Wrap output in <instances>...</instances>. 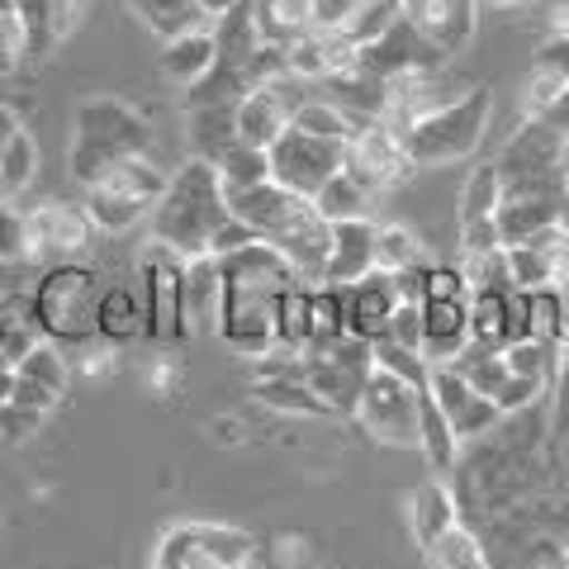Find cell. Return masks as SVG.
<instances>
[{
    "label": "cell",
    "mask_w": 569,
    "mask_h": 569,
    "mask_svg": "<svg viewBox=\"0 0 569 569\" xmlns=\"http://www.w3.org/2000/svg\"><path fill=\"white\" fill-rule=\"evenodd\" d=\"M24 67V48H20V29L0 24V77H14Z\"/></svg>",
    "instance_id": "9f6ffc18"
},
{
    "label": "cell",
    "mask_w": 569,
    "mask_h": 569,
    "mask_svg": "<svg viewBox=\"0 0 569 569\" xmlns=\"http://www.w3.org/2000/svg\"><path fill=\"white\" fill-rule=\"evenodd\" d=\"M537 67L569 86V33H550V39L541 43V52H537Z\"/></svg>",
    "instance_id": "11a10c76"
},
{
    "label": "cell",
    "mask_w": 569,
    "mask_h": 569,
    "mask_svg": "<svg viewBox=\"0 0 569 569\" xmlns=\"http://www.w3.org/2000/svg\"><path fill=\"white\" fill-rule=\"evenodd\" d=\"M213 58H219V43H213V29H190V33H176V39L162 43V77L181 91H194L209 71H213Z\"/></svg>",
    "instance_id": "7402d4cb"
},
{
    "label": "cell",
    "mask_w": 569,
    "mask_h": 569,
    "mask_svg": "<svg viewBox=\"0 0 569 569\" xmlns=\"http://www.w3.org/2000/svg\"><path fill=\"white\" fill-rule=\"evenodd\" d=\"M20 129H24V123H20V114H14L10 104H0V152H6V142H10L14 133H20Z\"/></svg>",
    "instance_id": "680465c9"
},
{
    "label": "cell",
    "mask_w": 569,
    "mask_h": 569,
    "mask_svg": "<svg viewBox=\"0 0 569 569\" xmlns=\"http://www.w3.org/2000/svg\"><path fill=\"white\" fill-rule=\"evenodd\" d=\"M71 181H77L81 190L96 181L100 171H110L114 162H123V157H142L152 152V123L142 119L129 100L119 96H100V100H86L77 119H71Z\"/></svg>",
    "instance_id": "7a4b0ae2"
},
{
    "label": "cell",
    "mask_w": 569,
    "mask_h": 569,
    "mask_svg": "<svg viewBox=\"0 0 569 569\" xmlns=\"http://www.w3.org/2000/svg\"><path fill=\"white\" fill-rule=\"evenodd\" d=\"M313 284L295 280L276 295V351H295L305 356V347L313 342V313H309Z\"/></svg>",
    "instance_id": "d4e9b609"
},
{
    "label": "cell",
    "mask_w": 569,
    "mask_h": 569,
    "mask_svg": "<svg viewBox=\"0 0 569 569\" xmlns=\"http://www.w3.org/2000/svg\"><path fill=\"white\" fill-rule=\"evenodd\" d=\"M427 299H470V284H466V276H460V266H427L422 305Z\"/></svg>",
    "instance_id": "681fc988"
},
{
    "label": "cell",
    "mask_w": 569,
    "mask_h": 569,
    "mask_svg": "<svg viewBox=\"0 0 569 569\" xmlns=\"http://www.w3.org/2000/svg\"><path fill=\"white\" fill-rule=\"evenodd\" d=\"M271 247H276L284 261H290V271L305 280V284H323L328 252H332V223H328L323 213L313 209V200H309V209L299 213V219L284 228V233H280Z\"/></svg>",
    "instance_id": "2e32d148"
},
{
    "label": "cell",
    "mask_w": 569,
    "mask_h": 569,
    "mask_svg": "<svg viewBox=\"0 0 569 569\" xmlns=\"http://www.w3.org/2000/svg\"><path fill=\"white\" fill-rule=\"evenodd\" d=\"M376 219H347L332 223V252H328V271L323 284H356L376 271Z\"/></svg>",
    "instance_id": "ac0fdd59"
},
{
    "label": "cell",
    "mask_w": 569,
    "mask_h": 569,
    "mask_svg": "<svg viewBox=\"0 0 569 569\" xmlns=\"http://www.w3.org/2000/svg\"><path fill=\"white\" fill-rule=\"evenodd\" d=\"M356 67L370 71V77H380V81H399V77H413V71H441V67H451V58L441 48L427 43L422 33L399 14V20L389 24L376 43L361 48V62H356Z\"/></svg>",
    "instance_id": "7c38bea8"
},
{
    "label": "cell",
    "mask_w": 569,
    "mask_h": 569,
    "mask_svg": "<svg viewBox=\"0 0 569 569\" xmlns=\"http://www.w3.org/2000/svg\"><path fill=\"white\" fill-rule=\"evenodd\" d=\"M503 238H498V223L493 219H479V223H460V257H479V252H498Z\"/></svg>",
    "instance_id": "816d5d0a"
},
{
    "label": "cell",
    "mask_w": 569,
    "mask_h": 569,
    "mask_svg": "<svg viewBox=\"0 0 569 569\" xmlns=\"http://www.w3.org/2000/svg\"><path fill=\"white\" fill-rule=\"evenodd\" d=\"M228 219H233V213H228V200H223V181L204 157H190L181 171H171L162 200L148 213L152 242L171 247V252L186 261L209 257V242Z\"/></svg>",
    "instance_id": "6da1fadb"
},
{
    "label": "cell",
    "mask_w": 569,
    "mask_h": 569,
    "mask_svg": "<svg viewBox=\"0 0 569 569\" xmlns=\"http://www.w3.org/2000/svg\"><path fill=\"white\" fill-rule=\"evenodd\" d=\"M470 342L503 351V295H470Z\"/></svg>",
    "instance_id": "ee69618b"
},
{
    "label": "cell",
    "mask_w": 569,
    "mask_h": 569,
    "mask_svg": "<svg viewBox=\"0 0 569 569\" xmlns=\"http://www.w3.org/2000/svg\"><path fill=\"white\" fill-rule=\"evenodd\" d=\"M213 337L247 356V361H261V356L276 351V295L261 290H242V284H223V305H219V328Z\"/></svg>",
    "instance_id": "30bf717a"
},
{
    "label": "cell",
    "mask_w": 569,
    "mask_h": 569,
    "mask_svg": "<svg viewBox=\"0 0 569 569\" xmlns=\"http://www.w3.org/2000/svg\"><path fill=\"white\" fill-rule=\"evenodd\" d=\"M418 451L427 456V466H432L437 475L456 470V460H460V441H456L451 422L441 418V408L432 403L427 389H418Z\"/></svg>",
    "instance_id": "484cf974"
},
{
    "label": "cell",
    "mask_w": 569,
    "mask_h": 569,
    "mask_svg": "<svg viewBox=\"0 0 569 569\" xmlns=\"http://www.w3.org/2000/svg\"><path fill=\"white\" fill-rule=\"evenodd\" d=\"M10 403H20V408H29V413H39V418H48L52 408L62 403V395H52V389H43V385H33V380H24L20 370H14V399Z\"/></svg>",
    "instance_id": "f5cc1de1"
},
{
    "label": "cell",
    "mask_w": 569,
    "mask_h": 569,
    "mask_svg": "<svg viewBox=\"0 0 569 569\" xmlns=\"http://www.w3.org/2000/svg\"><path fill=\"white\" fill-rule=\"evenodd\" d=\"M470 342V299H427L422 305V361L451 366Z\"/></svg>",
    "instance_id": "e0dca14e"
},
{
    "label": "cell",
    "mask_w": 569,
    "mask_h": 569,
    "mask_svg": "<svg viewBox=\"0 0 569 569\" xmlns=\"http://www.w3.org/2000/svg\"><path fill=\"white\" fill-rule=\"evenodd\" d=\"M0 24H14V0H0ZM20 29V24H14Z\"/></svg>",
    "instance_id": "94428289"
},
{
    "label": "cell",
    "mask_w": 569,
    "mask_h": 569,
    "mask_svg": "<svg viewBox=\"0 0 569 569\" xmlns=\"http://www.w3.org/2000/svg\"><path fill=\"white\" fill-rule=\"evenodd\" d=\"M223 200H228V213L252 228L261 242H276L284 228L309 209V200H299V194H290L276 181H261V186H247V190H223Z\"/></svg>",
    "instance_id": "9a60e30c"
},
{
    "label": "cell",
    "mask_w": 569,
    "mask_h": 569,
    "mask_svg": "<svg viewBox=\"0 0 569 569\" xmlns=\"http://www.w3.org/2000/svg\"><path fill=\"white\" fill-rule=\"evenodd\" d=\"M200 546L213 565L223 569H247L257 565V541L242 527H223V522H200Z\"/></svg>",
    "instance_id": "d590c367"
},
{
    "label": "cell",
    "mask_w": 569,
    "mask_h": 569,
    "mask_svg": "<svg viewBox=\"0 0 569 569\" xmlns=\"http://www.w3.org/2000/svg\"><path fill=\"white\" fill-rule=\"evenodd\" d=\"M418 389L422 385H403L399 376H389V370H370L351 418L361 422L366 437L380 441V447L418 451Z\"/></svg>",
    "instance_id": "8992f818"
},
{
    "label": "cell",
    "mask_w": 569,
    "mask_h": 569,
    "mask_svg": "<svg viewBox=\"0 0 569 569\" xmlns=\"http://www.w3.org/2000/svg\"><path fill=\"white\" fill-rule=\"evenodd\" d=\"M498 204H503V171H498L493 162H479L466 176V190H460V223L493 219Z\"/></svg>",
    "instance_id": "836d02e7"
},
{
    "label": "cell",
    "mask_w": 569,
    "mask_h": 569,
    "mask_svg": "<svg viewBox=\"0 0 569 569\" xmlns=\"http://www.w3.org/2000/svg\"><path fill=\"white\" fill-rule=\"evenodd\" d=\"M123 6L152 33H162V39H176V33H190V29H213V20L194 0H123Z\"/></svg>",
    "instance_id": "4316f807"
},
{
    "label": "cell",
    "mask_w": 569,
    "mask_h": 569,
    "mask_svg": "<svg viewBox=\"0 0 569 569\" xmlns=\"http://www.w3.org/2000/svg\"><path fill=\"white\" fill-rule=\"evenodd\" d=\"M503 361H508V376L541 380L550 389V376H556V366H560V347H546V342H537V337H522V342L503 347Z\"/></svg>",
    "instance_id": "60d3db41"
},
{
    "label": "cell",
    "mask_w": 569,
    "mask_h": 569,
    "mask_svg": "<svg viewBox=\"0 0 569 569\" xmlns=\"http://www.w3.org/2000/svg\"><path fill=\"white\" fill-rule=\"evenodd\" d=\"M138 284H142V313H148L152 342H186V257H176L171 247L148 238V252L138 257Z\"/></svg>",
    "instance_id": "5b68a950"
},
{
    "label": "cell",
    "mask_w": 569,
    "mask_h": 569,
    "mask_svg": "<svg viewBox=\"0 0 569 569\" xmlns=\"http://www.w3.org/2000/svg\"><path fill=\"white\" fill-rule=\"evenodd\" d=\"M422 389H427V395H432V403L441 408V418L451 422L460 451H466L470 441L489 437L493 427H498V418H503V413H498V403L485 399L479 389H470L451 366H427V385H422Z\"/></svg>",
    "instance_id": "8fae6325"
},
{
    "label": "cell",
    "mask_w": 569,
    "mask_h": 569,
    "mask_svg": "<svg viewBox=\"0 0 569 569\" xmlns=\"http://www.w3.org/2000/svg\"><path fill=\"white\" fill-rule=\"evenodd\" d=\"M39 427H43V418L29 413V408H20V403L0 408V437H6V441H24V437L39 432Z\"/></svg>",
    "instance_id": "db71d44e"
},
{
    "label": "cell",
    "mask_w": 569,
    "mask_h": 569,
    "mask_svg": "<svg viewBox=\"0 0 569 569\" xmlns=\"http://www.w3.org/2000/svg\"><path fill=\"white\" fill-rule=\"evenodd\" d=\"M10 200V190H6V181H0V204H6Z\"/></svg>",
    "instance_id": "e7e4bbea"
},
{
    "label": "cell",
    "mask_w": 569,
    "mask_h": 569,
    "mask_svg": "<svg viewBox=\"0 0 569 569\" xmlns=\"http://www.w3.org/2000/svg\"><path fill=\"white\" fill-rule=\"evenodd\" d=\"M527 337H537L546 347H565L569 342V328H565V305H560V290H527Z\"/></svg>",
    "instance_id": "74e56055"
},
{
    "label": "cell",
    "mask_w": 569,
    "mask_h": 569,
    "mask_svg": "<svg viewBox=\"0 0 569 569\" xmlns=\"http://www.w3.org/2000/svg\"><path fill=\"white\" fill-rule=\"evenodd\" d=\"M14 370H20L24 380H33V385L52 389V395H67V385H71V361L62 356V347H58V342H48V337H43V342L33 347V351L24 356V361L14 366Z\"/></svg>",
    "instance_id": "ab89813d"
},
{
    "label": "cell",
    "mask_w": 569,
    "mask_h": 569,
    "mask_svg": "<svg viewBox=\"0 0 569 569\" xmlns=\"http://www.w3.org/2000/svg\"><path fill=\"white\" fill-rule=\"evenodd\" d=\"M290 129L309 133V138H323V142H337V148H347V138L356 133V123L337 110L332 100H305L290 119Z\"/></svg>",
    "instance_id": "f35d334b"
},
{
    "label": "cell",
    "mask_w": 569,
    "mask_h": 569,
    "mask_svg": "<svg viewBox=\"0 0 569 569\" xmlns=\"http://www.w3.org/2000/svg\"><path fill=\"white\" fill-rule=\"evenodd\" d=\"M148 332V313H142V295L129 284H104L100 309H96V337L110 347H129Z\"/></svg>",
    "instance_id": "603a6c76"
},
{
    "label": "cell",
    "mask_w": 569,
    "mask_h": 569,
    "mask_svg": "<svg viewBox=\"0 0 569 569\" xmlns=\"http://www.w3.org/2000/svg\"><path fill=\"white\" fill-rule=\"evenodd\" d=\"M62 6H67L71 14H81V10H86V0H62Z\"/></svg>",
    "instance_id": "be15d7a7"
},
{
    "label": "cell",
    "mask_w": 569,
    "mask_h": 569,
    "mask_svg": "<svg viewBox=\"0 0 569 569\" xmlns=\"http://www.w3.org/2000/svg\"><path fill=\"white\" fill-rule=\"evenodd\" d=\"M560 91H565L560 77H550V71H541V67H531V77L522 81V119H541L550 104H556Z\"/></svg>",
    "instance_id": "7dc6e473"
},
{
    "label": "cell",
    "mask_w": 569,
    "mask_h": 569,
    "mask_svg": "<svg viewBox=\"0 0 569 569\" xmlns=\"http://www.w3.org/2000/svg\"><path fill=\"white\" fill-rule=\"evenodd\" d=\"M342 171L380 200V194L413 181L418 167L408 162L399 133H389L385 123L376 119V123H356V133L347 138V148H342Z\"/></svg>",
    "instance_id": "ba28073f"
},
{
    "label": "cell",
    "mask_w": 569,
    "mask_h": 569,
    "mask_svg": "<svg viewBox=\"0 0 569 569\" xmlns=\"http://www.w3.org/2000/svg\"><path fill=\"white\" fill-rule=\"evenodd\" d=\"M408 266H422L418 238L408 233V228H399V223H385L376 233V271L399 276V271H408Z\"/></svg>",
    "instance_id": "b9f144b4"
},
{
    "label": "cell",
    "mask_w": 569,
    "mask_h": 569,
    "mask_svg": "<svg viewBox=\"0 0 569 569\" xmlns=\"http://www.w3.org/2000/svg\"><path fill=\"white\" fill-rule=\"evenodd\" d=\"M24 233H29V257L33 266H58V261H81L91 252L96 228L86 219L81 200H62V194H48L33 209H24Z\"/></svg>",
    "instance_id": "52a82bcc"
},
{
    "label": "cell",
    "mask_w": 569,
    "mask_h": 569,
    "mask_svg": "<svg viewBox=\"0 0 569 569\" xmlns=\"http://www.w3.org/2000/svg\"><path fill=\"white\" fill-rule=\"evenodd\" d=\"M200 556H204L200 522H181V527L162 531V541H157V550H152V569H190Z\"/></svg>",
    "instance_id": "7bdbcfd3"
},
{
    "label": "cell",
    "mask_w": 569,
    "mask_h": 569,
    "mask_svg": "<svg viewBox=\"0 0 569 569\" xmlns=\"http://www.w3.org/2000/svg\"><path fill=\"white\" fill-rule=\"evenodd\" d=\"M247 569H257V565H247Z\"/></svg>",
    "instance_id": "03108f58"
},
{
    "label": "cell",
    "mask_w": 569,
    "mask_h": 569,
    "mask_svg": "<svg viewBox=\"0 0 569 569\" xmlns=\"http://www.w3.org/2000/svg\"><path fill=\"white\" fill-rule=\"evenodd\" d=\"M219 305H223V276L213 257L186 261V323L190 332H213L219 328Z\"/></svg>",
    "instance_id": "cb8c5ba5"
},
{
    "label": "cell",
    "mask_w": 569,
    "mask_h": 569,
    "mask_svg": "<svg viewBox=\"0 0 569 569\" xmlns=\"http://www.w3.org/2000/svg\"><path fill=\"white\" fill-rule=\"evenodd\" d=\"M252 399L276 408V413H305V418H318L328 413L323 403H318L313 389L299 380V376H271V380H252Z\"/></svg>",
    "instance_id": "1f68e13d"
},
{
    "label": "cell",
    "mask_w": 569,
    "mask_h": 569,
    "mask_svg": "<svg viewBox=\"0 0 569 569\" xmlns=\"http://www.w3.org/2000/svg\"><path fill=\"white\" fill-rule=\"evenodd\" d=\"M422 569H489L485 546H479L475 531L460 522L456 531H447L441 541H432L422 550Z\"/></svg>",
    "instance_id": "e575fe53"
},
{
    "label": "cell",
    "mask_w": 569,
    "mask_h": 569,
    "mask_svg": "<svg viewBox=\"0 0 569 569\" xmlns=\"http://www.w3.org/2000/svg\"><path fill=\"white\" fill-rule=\"evenodd\" d=\"M403 20L432 48L456 58L479 33V0H403Z\"/></svg>",
    "instance_id": "5bb4252c"
},
{
    "label": "cell",
    "mask_w": 569,
    "mask_h": 569,
    "mask_svg": "<svg viewBox=\"0 0 569 569\" xmlns=\"http://www.w3.org/2000/svg\"><path fill=\"white\" fill-rule=\"evenodd\" d=\"M451 370H456V376L466 380L470 389H479L485 399H498V389L508 385V361H503V351H489V347H479V342L460 347V356L451 361Z\"/></svg>",
    "instance_id": "f1b7e54d"
},
{
    "label": "cell",
    "mask_w": 569,
    "mask_h": 569,
    "mask_svg": "<svg viewBox=\"0 0 569 569\" xmlns=\"http://www.w3.org/2000/svg\"><path fill=\"white\" fill-rule=\"evenodd\" d=\"M370 380V370L361 366H347V361H332V356L313 351L305 356V385L318 395V403L328 408V413H342L351 418L356 413V399H361V389Z\"/></svg>",
    "instance_id": "ffe728a7"
},
{
    "label": "cell",
    "mask_w": 569,
    "mask_h": 569,
    "mask_svg": "<svg viewBox=\"0 0 569 569\" xmlns=\"http://www.w3.org/2000/svg\"><path fill=\"white\" fill-rule=\"evenodd\" d=\"M370 204H376V194L366 186H356L347 171H337L332 181L313 194V209L323 213L328 223H347V219H370Z\"/></svg>",
    "instance_id": "f546056e"
},
{
    "label": "cell",
    "mask_w": 569,
    "mask_h": 569,
    "mask_svg": "<svg viewBox=\"0 0 569 569\" xmlns=\"http://www.w3.org/2000/svg\"><path fill=\"white\" fill-rule=\"evenodd\" d=\"M213 171H219L223 190H247V186H261L271 181V162H266L261 148H247V142H228V148L209 162Z\"/></svg>",
    "instance_id": "d6a6232c"
},
{
    "label": "cell",
    "mask_w": 569,
    "mask_h": 569,
    "mask_svg": "<svg viewBox=\"0 0 569 569\" xmlns=\"http://www.w3.org/2000/svg\"><path fill=\"white\" fill-rule=\"evenodd\" d=\"M489 119H493V91L489 86H470L447 110L418 119L399 142L413 167H456L479 152V142L489 133Z\"/></svg>",
    "instance_id": "277c9868"
},
{
    "label": "cell",
    "mask_w": 569,
    "mask_h": 569,
    "mask_svg": "<svg viewBox=\"0 0 569 569\" xmlns=\"http://www.w3.org/2000/svg\"><path fill=\"white\" fill-rule=\"evenodd\" d=\"M389 342H399L408 351L422 356V305H399L395 313H389V328H385Z\"/></svg>",
    "instance_id": "f907efd6"
},
{
    "label": "cell",
    "mask_w": 569,
    "mask_h": 569,
    "mask_svg": "<svg viewBox=\"0 0 569 569\" xmlns=\"http://www.w3.org/2000/svg\"><path fill=\"white\" fill-rule=\"evenodd\" d=\"M10 399H14V370L0 366V408H10Z\"/></svg>",
    "instance_id": "91938a15"
},
{
    "label": "cell",
    "mask_w": 569,
    "mask_h": 569,
    "mask_svg": "<svg viewBox=\"0 0 569 569\" xmlns=\"http://www.w3.org/2000/svg\"><path fill=\"white\" fill-rule=\"evenodd\" d=\"M0 266H33L29 233H24V209H14L10 200L0 204ZM33 271H39V266H33Z\"/></svg>",
    "instance_id": "bcb514c9"
},
{
    "label": "cell",
    "mask_w": 569,
    "mask_h": 569,
    "mask_svg": "<svg viewBox=\"0 0 569 569\" xmlns=\"http://www.w3.org/2000/svg\"><path fill=\"white\" fill-rule=\"evenodd\" d=\"M190 142H194V157H204V162H213L228 142H238L233 104H194L190 110Z\"/></svg>",
    "instance_id": "4dcf8cb0"
},
{
    "label": "cell",
    "mask_w": 569,
    "mask_h": 569,
    "mask_svg": "<svg viewBox=\"0 0 569 569\" xmlns=\"http://www.w3.org/2000/svg\"><path fill=\"white\" fill-rule=\"evenodd\" d=\"M370 356H376V370H389V376H399L403 385H427V361L418 351L380 337V342H370Z\"/></svg>",
    "instance_id": "f6af8a7d"
},
{
    "label": "cell",
    "mask_w": 569,
    "mask_h": 569,
    "mask_svg": "<svg viewBox=\"0 0 569 569\" xmlns=\"http://www.w3.org/2000/svg\"><path fill=\"white\" fill-rule=\"evenodd\" d=\"M460 527V498L451 485H441V479H427L408 493V531H413L418 550H427L432 541H441L447 531Z\"/></svg>",
    "instance_id": "44dd1931"
},
{
    "label": "cell",
    "mask_w": 569,
    "mask_h": 569,
    "mask_svg": "<svg viewBox=\"0 0 569 569\" xmlns=\"http://www.w3.org/2000/svg\"><path fill=\"white\" fill-rule=\"evenodd\" d=\"M498 413H522V408H537L546 403V385L541 380H527V376H508V385L498 389Z\"/></svg>",
    "instance_id": "c3c4849f"
},
{
    "label": "cell",
    "mask_w": 569,
    "mask_h": 569,
    "mask_svg": "<svg viewBox=\"0 0 569 569\" xmlns=\"http://www.w3.org/2000/svg\"><path fill=\"white\" fill-rule=\"evenodd\" d=\"M39 167H43V152H39V142H33L29 129H20L10 142H6V152H0V181H6L10 190V200L20 190H29L33 181H39Z\"/></svg>",
    "instance_id": "8d00e7d4"
},
{
    "label": "cell",
    "mask_w": 569,
    "mask_h": 569,
    "mask_svg": "<svg viewBox=\"0 0 569 569\" xmlns=\"http://www.w3.org/2000/svg\"><path fill=\"white\" fill-rule=\"evenodd\" d=\"M190 569H223V565H213V560H209V556H200V560H194V565H190Z\"/></svg>",
    "instance_id": "6125c7cd"
},
{
    "label": "cell",
    "mask_w": 569,
    "mask_h": 569,
    "mask_svg": "<svg viewBox=\"0 0 569 569\" xmlns=\"http://www.w3.org/2000/svg\"><path fill=\"white\" fill-rule=\"evenodd\" d=\"M100 276L86 261H58L43 266L33 280V318L48 342L81 347L96 337V309H100Z\"/></svg>",
    "instance_id": "3957f363"
},
{
    "label": "cell",
    "mask_w": 569,
    "mask_h": 569,
    "mask_svg": "<svg viewBox=\"0 0 569 569\" xmlns=\"http://www.w3.org/2000/svg\"><path fill=\"white\" fill-rule=\"evenodd\" d=\"M81 209L96 233H129V228H138L152 213V204L129 200V194H114V190H81Z\"/></svg>",
    "instance_id": "83f0119b"
},
{
    "label": "cell",
    "mask_w": 569,
    "mask_h": 569,
    "mask_svg": "<svg viewBox=\"0 0 569 569\" xmlns=\"http://www.w3.org/2000/svg\"><path fill=\"white\" fill-rule=\"evenodd\" d=\"M266 162H271V181L284 186L299 200H313L337 171H342V148L323 138H309L299 129H284L271 148H266Z\"/></svg>",
    "instance_id": "9c48e42d"
},
{
    "label": "cell",
    "mask_w": 569,
    "mask_h": 569,
    "mask_svg": "<svg viewBox=\"0 0 569 569\" xmlns=\"http://www.w3.org/2000/svg\"><path fill=\"white\" fill-rule=\"evenodd\" d=\"M14 24H20L24 62H48L67 39V29L77 24V14L62 0H14Z\"/></svg>",
    "instance_id": "d6986e66"
},
{
    "label": "cell",
    "mask_w": 569,
    "mask_h": 569,
    "mask_svg": "<svg viewBox=\"0 0 569 569\" xmlns=\"http://www.w3.org/2000/svg\"><path fill=\"white\" fill-rule=\"evenodd\" d=\"M295 91V77H280L271 86H257V91H247L238 104H233V133L238 142L247 148H271V142L290 129L295 110L305 104V96H290Z\"/></svg>",
    "instance_id": "4fadbf2b"
},
{
    "label": "cell",
    "mask_w": 569,
    "mask_h": 569,
    "mask_svg": "<svg viewBox=\"0 0 569 569\" xmlns=\"http://www.w3.org/2000/svg\"><path fill=\"white\" fill-rule=\"evenodd\" d=\"M537 123H546V129L550 133H560V138H569V86H565V91L556 96V104H550V110L537 119Z\"/></svg>",
    "instance_id": "6f0895ef"
}]
</instances>
